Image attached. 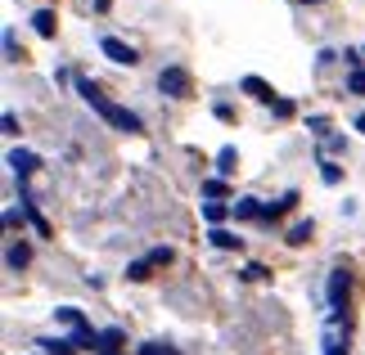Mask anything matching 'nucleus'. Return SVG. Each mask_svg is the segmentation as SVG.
<instances>
[{
	"label": "nucleus",
	"instance_id": "obj_1",
	"mask_svg": "<svg viewBox=\"0 0 365 355\" xmlns=\"http://www.w3.org/2000/svg\"><path fill=\"white\" fill-rule=\"evenodd\" d=\"M77 90H81V99H86V104H91L95 112H100V117H104L108 126H118V131H126V135H135V131H140V117H135V112H131V108H122V104H108V99H104L100 90H95L86 77L77 81Z\"/></svg>",
	"mask_w": 365,
	"mask_h": 355
},
{
	"label": "nucleus",
	"instance_id": "obj_2",
	"mask_svg": "<svg viewBox=\"0 0 365 355\" xmlns=\"http://www.w3.org/2000/svg\"><path fill=\"white\" fill-rule=\"evenodd\" d=\"M158 90L167 99H190V73H185V68H163V73H158Z\"/></svg>",
	"mask_w": 365,
	"mask_h": 355
},
{
	"label": "nucleus",
	"instance_id": "obj_3",
	"mask_svg": "<svg viewBox=\"0 0 365 355\" xmlns=\"http://www.w3.org/2000/svg\"><path fill=\"white\" fill-rule=\"evenodd\" d=\"M167 261H172V248H153L149 252V257H140V261H131V265H126V279H149V270H158V265H167Z\"/></svg>",
	"mask_w": 365,
	"mask_h": 355
},
{
	"label": "nucleus",
	"instance_id": "obj_4",
	"mask_svg": "<svg viewBox=\"0 0 365 355\" xmlns=\"http://www.w3.org/2000/svg\"><path fill=\"white\" fill-rule=\"evenodd\" d=\"M100 54H104V59H113V63H126V68L140 63V54L126 46V41H118V36H104V41H100Z\"/></svg>",
	"mask_w": 365,
	"mask_h": 355
},
{
	"label": "nucleus",
	"instance_id": "obj_5",
	"mask_svg": "<svg viewBox=\"0 0 365 355\" xmlns=\"http://www.w3.org/2000/svg\"><path fill=\"white\" fill-rule=\"evenodd\" d=\"M343 302H347V270H334V279H329V310H334V319H339Z\"/></svg>",
	"mask_w": 365,
	"mask_h": 355
},
{
	"label": "nucleus",
	"instance_id": "obj_6",
	"mask_svg": "<svg viewBox=\"0 0 365 355\" xmlns=\"http://www.w3.org/2000/svg\"><path fill=\"white\" fill-rule=\"evenodd\" d=\"M9 166H14V176L23 180V176H32L41 162H36V153H27V149H14V153H9Z\"/></svg>",
	"mask_w": 365,
	"mask_h": 355
},
{
	"label": "nucleus",
	"instance_id": "obj_7",
	"mask_svg": "<svg viewBox=\"0 0 365 355\" xmlns=\"http://www.w3.org/2000/svg\"><path fill=\"white\" fill-rule=\"evenodd\" d=\"M240 86H244V90H248L252 99H257V104H271V99H275V90H271V86H266V81H262V77H244V81H240Z\"/></svg>",
	"mask_w": 365,
	"mask_h": 355
},
{
	"label": "nucleus",
	"instance_id": "obj_8",
	"mask_svg": "<svg viewBox=\"0 0 365 355\" xmlns=\"http://www.w3.org/2000/svg\"><path fill=\"white\" fill-rule=\"evenodd\" d=\"M36 346L46 351V355H73V351H77V346H73V337H41Z\"/></svg>",
	"mask_w": 365,
	"mask_h": 355
},
{
	"label": "nucleus",
	"instance_id": "obj_9",
	"mask_svg": "<svg viewBox=\"0 0 365 355\" xmlns=\"http://www.w3.org/2000/svg\"><path fill=\"white\" fill-rule=\"evenodd\" d=\"M54 315H59V319H63V324H68V329H73V333H81V329H91V324L81 319V310H77V306H63V310H54Z\"/></svg>",
	"mask_w": 365,
	"mask_h": 355
},
{
	"label": "nucleus",
	"instance_id": "obj_10",
	"mask_svg": "<svg viewBox=\"0 0 365 355\" xmlns=\"http://www.w3.org/2000/svg\"><path fill=\"white\" fill-rule=\"evenodd\" d=\"M207 238H212V248H221V252H230V248H240V238H235L230 230H221V225H217V230H207Z\"/></svg>",
	"mask_w": 365,
	"mask_h": 355
},
{
	"label": "nucleus",
	"instance_id": "obj_11",
	"mask_svg": "<svg viewBox=\"0 0 365 355\" xmlns=\"http://www.w3.org/2000/svg\"><path fill=\"white\" fill-rule=\"evenodd\" d=\"M32 27H36L41 36H54V14H50V9H36V14H32Z\"/></svg>",
	"mask_w": 365,
	"mask_h": 355
},
{
	"label": "nucleus",
	"instance_id": "obj_12",
	"mask_svg": "<svg viewBox=\"0 0 365 355\" xmlns=\"http://www.w3.org/2000/svg\"><path fill=\"white\" fill-rule=\"evenodd\" d=\"M226 211H230L226 203H203V221H207V225H212V230H217V225L226 221Z\"/></svg>",
	"mask_w": 365,
	"mask_h": 355
},
{
	"label": "nucleus",
	"instance_id": "obj_13",
	"mask_svg": "<svg viewBox=\"0 0 365 355\" xmlns=\"http://www.w3.org/2000/svg\"><path fill=\"white\" fill-rule=\"evenodd\" d=\"M235 216H262V203H257V198H240V203H235Z\"/></svg>",
	"mask_w": 365,
	"mask_h": 355
},
{
	"label": "nucleus",
	"instance_id": "obj_14",
	"mask_svg": "<svg viewBox=\"0 0 365 355\" xmlns=\"http://www.w3.org/2000/svg\"><path fill=\"white\" fill-rule=\"evenodd\" d=\"M5 261H9V270H23V265H27V248H23V243H14V248L5 252Z\"/></svg>",
	"mask_w": 365,
	"mask_h": 355
},
{
	"label": "nucleus",
	"instance_id": "obj_15",
	"mask_svg": "<svg viewBox=\"0 0 365 355\" xmlns=\"http://www.w3.org/2000/svg\"><path fill=\"white\" fill-rule=\"evenodd\" d=\"M235 162H240V158H235V149H221V153H217V171H221V176H230Z\"/></svg>",
	"mask_w": 365,
	"mask_h": 355
},
{
	"label": "nucleus",
	"instance_id": "obj_16",
	"mask_svg": "<svg viewBox=\"0 0 365 355\" xmlns=\"http://www.w3.org/2000/svg\"><path fill=\"white\" fill-rule=\"evenodd\" d=\"M307 238H312V221H302V225L289 230V243H307Z\"/></svg>",
	"mask_w": 365,
	"mask_h": 355
},
{
	"label": "nucleus",
	"instance_id": "obj_17",
	"mask_svg": "<svg viewBox=\"0 0 365 355\" xmlns=\"http://www.w3.org/2000/svg\"><path fill=\"white\" fill-rule=\"evenodd\" d=\"M122 337H126L122 329H104V333H100V346L108 351V346H118V342H122Z\"/></svg>",
	"mask_w": 365,
	"mask_h": 355
},
{
	"label": "nucleus",
	"instance_id": "obj_18",
	"mask_svg": "<svg viewBox=\"0 0 365 355\" xmlns=\"http://www.w3.org/2000/svg\"><path fill=\"white\" fill-rule=\"evenodd\" d=\"M347 90H352V95H365V68H356V73L347 77Z\"/></svg>",
	"mask_w": 365,
	"mask_h": 355
},
{
	"label": "nucleus",
	"instance_id": "obj_19",
	"mask_svg": "<svg viewBox=\"0 0 365 355\" xmlns=\"http://www.w3.org/2000/svg\"><path fill=\"white\" fill-rule=\"evenodd\" d=\"M140 355H176V351L163 346V342H145V346H140Z\"/></svg>",
	"mask_w": 365,
	"mask_h": 355
},
{
	"label": "nucleus",
	"instance_id": "obj_20",
	"mask_svg": "<svg viewBox=\"0 0 365 355\" xmlns=\"http://www.w3.org/2000/svg\"><path fill=\"white\" fill-rule=\"evenodd\" d=\"M5 54H9V63H19V59H23V50L14 46V32H5Z\"/></svg>",
	"mask_w": 365,
	"mask_h": 355
},
{
	"label": "nucleus",
	"instance_id": "obj_21",
	"mask_svg": "<svg viewBox=\"0 0 365 355\" xmlns=\"http://www.w3.org/2000/svg\"><path fill=\"white\" fill-rule=\"evenodd\" d=\"M320 180H325V184H339V166H329V162H320Z\"/></svg>",
	"mask_w": 365,
	"mask_h": 355
},
{
	"label": "nucleus",
	"instance_id": "obj_22",
	"mask_svg": "<svg viewBox=\"0 0 365 355\" xmlns=\"http://www.w3.org/2000/svg\"><path fill=\"white\" fill-rule=\"evenodd\" d=\"M108 5H113V0H95V9H100V14H104V9H108Z\"/></svg>",
	"mask_w": 365,
	"mask_h": 355
},
{
	"label": "nucleus",
	"instance_id": "obj_23",
	"mask_svg": "<svg viewBox=\"0 0 365 355\" xmlns=\"http://www.w3.org/2000/svg\"><path fill=\"white\" fill-rule=\"evenodd\" d=\"M356 131H361V135H365V112H361V117H356Z\"/></svg>",
	"mask_w": 365,
	"mask_h": 355
}]
</instances>
